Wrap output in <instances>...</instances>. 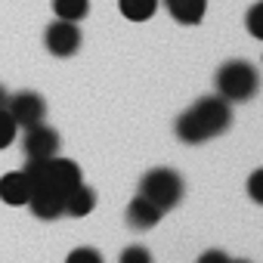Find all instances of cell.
I'll list each match as a JSON object with an SVG mask.
<instances>
[{
    "label": "cell",
    "mask_w": 263,
    "mask_h": 263,
    "mask_svg": "<svg viewBox=\"0 0 263 263\" xmlns=\"http://www.w3.org/2000/svg\"><path fill=\"white\" fill-rule=\"evenodd\" d=\"M7 96H10V93H7L4 87H0V108H4V105H7Z\"/></svg>",
    "instance_id": "19"
},
{
    "label": "cell",
    "mask_w": 263,
    "mask_h": 263,
    "mask_svg": "<svg viewBox=\"0 0 263 263\" xmlns=\"http://www.w3.org/2000/svg\"><path fill=\"white\" fill-rule=\"evenodd\" d=\"M53 13H56V19L81 22L90 13V0H53Z\"/></svg>",
    "instance_id": "12"
},
{
    "label": "cell",
    "mask_w": 263,
    "mask_h": 263,
    "mask_svg": "<svg viewBox=\"0 0 263 263\" xmlns=\"http://www.w3.org/2000/svg\"><path fill=\"white\" fill-rule=\"evenodd\" d=\"M118 260H121V263H149V260H152V251H149L146 245H127Z\"/></svg>",
    "instance_id": "14"
},
{
    "label": "cell",
    "mask_w": 263,
    "mask_h": 263,
    "mask_svg": "<svg viewBox=\"0 0 263 263\" xmlns=\"http://www.w3.org/2000/svg\"><path fill=\"white\" fill-rule=\"evenodd\" d=\"M161 4L180 25H198L208 13V0H161Z\"/></svg>",
    "instance_id": "9"
},
{
    "label": "cell",
    "mask_w": 263,
    "mask_h": 263,
    "mask_svg": "<svg viewBox=\"0 0 263 263\" xmlns=\"http://www.w3.org/2000/svg\"><path fill=\"white\" fill-rule=\"evenodd\" d=\"M161 217H164V211L155 208L146 195H137L134 201L127 204V226H130V229H137V232H146V229L158 226Z\"/></svg>",
    "instance_id": "7"
},
{
    "label": "cell",
    "mask_w": 263,
    "mask_h": 263,
    "mask_svg": "<svg viewBox=\"0 0 263 263\" xmlns=\"http://www.w3.org/2000/svg\"><path fill=\"white\" fill-rule=\"evenodd\" d=\"M248 31H251V37L263 41V4H254L248 10Z\"/></svg>",
    "instance_id": "15"
},
{
    "label": "cell",
    "mask_w": 263,
    "mask_h": 263,
    "mask_svg": "<svg viewBox=\"0 0 263 263\" xmlns=\"http://www.w3.org/2000/svg\"><path fill=\"white\" fill-rule=\"evenodd\" d=\"M201 263H229V257L223 251H204L201 254Z\"/></svg>",
    "instance_id": "18"
},
{
    "label": "cell",
    "mask_w": 263,
    "mask_h": 263,
    "mask_svg": "<svg viewBox=\"0 0 263 263\" xmlns=\"http://www.w3.org/2000/svg\"><path fill=\"white\" fill-rule=\"evenodd\" d=\"M68 263H102V254L96 248H74L68 254Z\"/></svg>",
    "instance_id": "16"
},
{
    "label": "cell",
    "mask_w": 263,
    "mask_h": 263,
    "mask_svg": "<svg viewBox=\"0 0 263 263\" xmlns=\"http://www.w3.org/2000/svg\"><path fill=\"white\" fill-rule=\"evenodd\" d=\"M118 10L130 22H146L158 13V0H118Z\"/></svg>",
    "instance_id": "11"
},
{
    "label": "cell",
    "mask_w": 263,
    "mask_h": 263,
    "mask_svg": "<svg viewBox=\"0 0 263 263\" xmlns=\"http://www.w3.org/2000/svg\"><path fill=\"white\" fill-rule=\"evenodd\" d=\"M248 195L254 204H263V171H254L248 180Z\"/></svg>",
    "instance_id": "17"
},
{
    "label": "cell",
    "mask_w": 263,
    "mask_h": 263,
    "mask_svg": "<svg viewBox=\"0 0 263 263\" xmlns=\"http://www.w3.org/2000/svg\"><path fill=\"white\" fill-rule=\"evenodd\" d=\"M44 44H47V50H50L53 56H59V59L74 56V53L81 50V28H78V22H68V19L50 22L47 31H44Z\"/></svg>",
    "instance_id": "4"
},
{
    "label": "cell",
    "mask_w": 263,
    "mask_h": 263,
    "mask_svg": "<svg viewBox=\"0 0 263 263\" xmlns=\"http://www.w3.org/2000/svg\"><path fill=\"white\" fill-rule=\"evenodd\" d=\"M232 127V102H226L220 93L201 96L177 118V137L186 146H201Z\"/></svg>",
    "instance_id": "1"
},
{
    "label": "cell",
    "mask_w": 263,
    "mask_h": 263,
    "mask_svg": "<svg viewBox=\"0 0 263 263\" xmlns=\"http://www.w3.org/2000/svg\"><path fill=\"white\" fill-rule=\"evenodd\" d=\"M4 108L10 111V118L16 121V127H31V124H37V121L47 118V99L41 93H34V90H22L16 96H7Z\"/></svg>",
    "instance_id": "5"
},
{
    "label": "cell",
    "mask_w": 263,
    "mask_h": 263,
    "mask_svg": "<svg viewBox=\"0 0 263 263\" xmlns=\"http://www.w3.org/2000/svg\"><path fill=\"white\" fill-rule=\"evenodd\" d=\"M183 192H186V183L183 177L174 171V167H152L149 174H143L140 180V195H146L155 208H161L164 214L174 211L180 201H183Z\"/></svg>",
    "instance_id": "3"
},
{
    "label": "cell",
    "mask_w": 263,
    "mask_h": 263,
    "mask_svg": "<svg viewBox=\"0 0 263 263\" xmlns=\"http://www.w3.org/2000/svg\"><path fill=\"white\" fill-rule=\"evenodd\" d=\"M25 137H22V149L28 158H50L59 152V134L53 127H47L44 121L31 124V127H22Z\"/></svg>",
    "instance_id": "6"
},
{
    "label": "cell",
    "mask_w": 263,
    "mask_h": 263,
    "mask_svg": "<svg viewBox=\"0 0 263 263\" xmlns=\"http://www.w3.org/2000/svg\"><path fill=\"white\" fill-rule=\"evenodd\" d=\"M28 198H31V183L25 171H10L0 177V201L4 204L19 208V204H28Z\"/></svg>",
    "instance_id": "8"
},
{
    "label": "cell",
    "mask_w": 263,
    "mask_h": 263,
    "mask_svg": "<svg viewBox=\"0 0 263 263\" xmlns=\"http://www.w3.org/2000/svg\"><path fill=\"white\" fill-rule=\"evenodd\" d=\"M93 208H96V189L87 183H78L62 201V214H68V217H87Z\"/></svg>",
    "instance_id": "10"
},
{
    "label": "cell",
    "mask_w": 263,
    "mask_h": 263,
    "mask_svg": "<svg viewBox=\"0 0 263 263\" xmlns=\"http://www.w3.org/2000/svg\"><path fill=\"white\" fill-rule=\"evenodd\" d=\"M13 140H16V121L10 118L7 108H0V149L13 146Z\"/></svg>",
    "instance_id": "13"
},
{
    "label": "cell",
    "mask_w": 263,
    "mask_h": 263,
    "mask_svg": "<svg viewBox=\"0 0 263 263\" xmlns=\"http://www.w3.org/2000/svg\"><path fill=\"white\" fill-rule=\"evenodd\" d=\"M214 87L226 102H251L260 93V71L248 59H229L217 68Z\"/></svg>",
    "instance_id": "2"
}]
</instances>
